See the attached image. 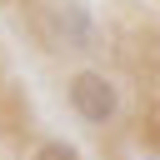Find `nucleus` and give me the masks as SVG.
Segmentation results:
<instances>
[{"mask_svg": "<svg viewBox=\"0 0 160 160\" xmlns=\"http://www.w3.org/2000/svg\"><path fill=\"white\" fill-rule=\"evenodd\" d=\"M70 105L85 125H110L120 100H115V85L100 70H80V75H70Z\"/></svg>", "mask_w": 160, "mask_h": 160, "instance_id": "nucleus-1", "label": "nucleus"}, {"mask_svg": "<svg viewBox=\"0 0 160 160\" xmlns=\"http://www.w3.org/2000/svg\"><path fill=\"white\" fill-rule=\"evenodd\" d=\"M60 20L70 25V35H75V50H95V25H90V15H85V10L65 5V10H60Z\"/></svg>", "mask_w": 160, "mask_h": 160, "instance_id": "nucleus-2", "label": "nucleus"}, {"mask_svg": "<svg viewBox=\"0 0 160 160\" xmlns=\"http://www.w3.org/2000/svg\"><path fill=\"white\" fill-rule=\"evenodd\" d=\"M35 160H80V150L65 145V140H45V145L35 150Z\"/></svg>", "mask_w": 160, "mask_h": 160, "instance_id": "nucleus-3", "label": "nucleus"}]
</instances>
